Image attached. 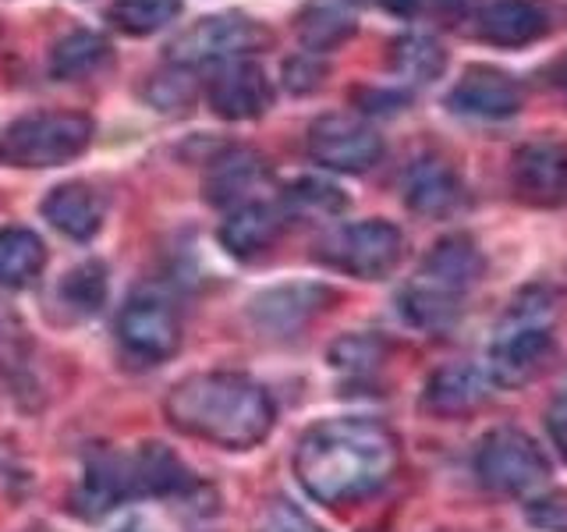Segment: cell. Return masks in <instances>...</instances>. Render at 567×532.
Returning <instances> with one entry per match:
<instances>
[{
    "label": "cell",
    "instance_id": "obj_1",
    "mask_svg": "<svg viewBox=\"0 0 567 532\" xmlns=\"http://www.w3.org/2000/svg\"><path fill=\"white\" fill-rule=\"evenodd\" d=\"M401 466V440L386 422L337 416L309 426L295 448V475L312 501L348 508L377 497Z\"/></svg>",
    "mask_w": 567,
    "mask_h": 532
},
{
    "label": "cell",
    "instance_id": "obj_2",
    "mask_svg": "<svg viewBox=\"0 0 567 532\" xmlns=\"http://www.w3.org/2000/svg\"><path fill=\"white\" fill-rule=\"evenodd\" d=\"M164 412L177 433L227 451L256 448L274 430V401L245 372H192L167 390Z\"/></svg>",
    "mask_w": 567,
    "mask_h": 532
},
{
    "label": "cell",
    "instance_id": "obj_3",
    "mask_svg": "<svg viewBox=\"0 0 567 532\" xmlns=\"http://www.w3.org/2000/svg\"><path fill=\"white\" fill-rule=\"evenodd\" d=\"M486 274V259L468 235L440 238L430 256L422 259L419 274L401 288L398 306L412 327L440 334L457 324L465 298Z\"/></svg>",
    "mask_w": 567,
    "mask_h": 532
},
{
    "label": "cell",
    "instance_id": "obj_4",
    "mask_svg": "<svg viewBox=\"0 0 567 532\" xmlns=\"http://www.w3.org/2000/svg\"><path fill=\"white\" fill-rule=\"evenodd\" d=\"M554 351V295L532 284L511 301L489 348V377L501 387H522L539 377Z\"/></svg>",
    "mask_w": 567,
    "mask_h": 532
},
{
    "label": "cell",
    "instance_id": "obj_5",
    "mask_svg": "<svg viewBox=\"0 0 567 532\" xmlns=\"http://www.w3.org/2000/svg\"><path fill=\"white\" fill-rule=\"evenodd\" d=\"M93 142V121L79 111H43L18 117L0 135V164L8 167H61L85 153Z\"/></svg>",
    "mask_w": 567,
    "mask_h": 532
},
{
    "label": "cell",
    "instance_id": "obj_6",
    "mask_svg": "<svg viewBox=\"0 0 567 532\" xmlns=\"http://www.w3.org/2000/svg\"><path fill=\"white\" fill-rule=\"evenodd\" d=\"M475 479L489 493L501 497H525L546 487L549 461L539 451V443L532 440L518 426H496L475 448Z\"/></svg>",
    "mask_w": 567,
    "mask_h": 532
},
{
    "label": "cell",
    "instance_id": "obj_7",
    "mask_svg": "<svg viewBox=\"0 0 567 532\" xmlns=\"http://www.w3.org/2000/svg\"><path fill=\"white\" fill-rule=\"evenodd\" d=\"M274 43V32L248 14H209L195 22L182 40L171 47L174 64L182 68H203V64H230L245 61L248 53H259Z\"/></svg>",
    "mask_w": 567,
    "mask_h": 532
},
{
    "label": "cell",
    "instance_id": "obj_8",
    "mask_svg": "<svg viewBox=\"0 0 567 532\" xmlns=\"http://www.w3.org/2000/svg\"><path fill=\"white\" fill-rule=\"evenodd\" d=\"M404 256V235L390 221H359L319 245V259L330 263L333 270L362 277V280H380L386 277Z\"/></svg>",
    "mask_w": 567,
    "mask_h": 532
},
{
    "label": "cell",
    "instance_id": "obj_9",
    "mask_svg": "<svg viewBox=\"0 0 567 532\" xmlns=\"http://www.w3.org/2000/svg\"><path fill=\"white\" fill-rule=\"evenodd\" d=\"M309 156L327 171L341 174H362L380 164L383 156V139L372 124L351 117V114H323L312 121L306 135Z\"/></svg>",
    "mask_w": 567,
    "mask_h": 532
},
{
    "label": "cell",
    "instance_id": "obj_10",
    "mask_svg": "<svg viewBox=\"0 0 567 532\" xmlns=\"http://www.w3.org/2000/svg\"><path fill=\"white\" fill-rule=\"evenodd\" d=\"M117 341L138 362H164L182 348V319L171 301L138 295L117 316Z\"/></svg>",
    "mask_w": 567,
    "mask_h": 532
},
{
    "label": "cell",
    "instance_id": "obj_11",
    "mask_svg": "<svg viewBox=\"0 0 567 532\" xmlns=\"http://www.w3.org/2000/svg\"><path fill=\"white\" fill-rule=\"evenodd\" d=\"M514 195L528 206L554 209L567 203V150L560 142H528L511 160Z\"/></svg>",
    "mask_w": 567,
    "mask_h": 532
},
{
    "label": "cell",
    "instance_id": "obj_12",
    "mask_svg": "<svg viewBox=\"0 0 567 532\" xmlns=\"http://www.w3.org/2000/svg\"><path fill=\"white\" fill-rule=\"evenodd\" d=\"M447 106L465 117L504 121L522 111V85L493 64H472L451 89Z\"/></svg>",
    "mask_w": 567,
    "mask_h": 532
},
{
    "label": "cell",
    "instance_id": "obj_13",
    "mask_svg": "<svg viewBox=\"0 0 567 532\" xmlns=\"http://www.w3.org/2000/svg\"><path fill=\"white\" fill-rule=\"evenodd\" d=\"M206 96L213 114L224 121H252L270 111L274 85L266 79V71L252 61H230L213 71L206 85Z\"/></svg>",
    "mask_w": 567,
    "mask_h": 532
},
{
    "label": "cell",
    "instance_id": "obj_14",
    "mask_svg": "<svg viewBox=\"0 0 567 532\" xmlns=\"http://www.w3.org/2000/svg\"><path fill=\"white\" fill-rule=\"evenodd\" d=\"M493 377L489 369L475 362H447L440 366L422 390L425 412L436 419H461L472 416L475 408H483L493 395Z\"/></svg>",
    "mask_w": 567,
    "mask_h": 532
},
{
    "label": "cell",
    "instance_id": "obj_15",
    "mask_svg": "<svg viewBox=\"0 0 567 532\" xmlns=\"http://www.w3.org/2000/svg\"><path fill=\"white\" fill-rule=\"evenodd\" d=\"M337 295L323 284H284V288L266 291L252 301V319L266 334H298L312 319L330 309Z\"/></svg>",
    "mask_w": 567,
    "mask_h": 532
},
{
    "label": "cell",
    "instance_id": "obj_16",
    "mask_svg": "<svg viewBox=\"0 0 567 532\" xmlns=\"http://www.w3.org/2000/svg\"><path fill=\"white\" fill-rule=\"evenodd\" d=\"M270 182V167L256 150H230L220 160H213V167L203 182V192L213 206L238 209L245 203H256L252 195Z\"/></svg>",
    "mask_w": 567,
    "mask_h": 532
},
{
    "label": "cell",
    "instance_id": "obj_17",
    "mask_svg": "<svg viewBox=\"0 0 567 532\" xmlns=\"http://www.w3.org/2000/svg\"><path fill=\"white\" fill-rule=\"evenodd\" d=\"M549 32V14L539 0H493L478 14V35L493 47L518 50L543 40Z\"/></svg>",
    "mask_w": 567,
    "mask_h": 532
},
{
    "label": "cell",
    "instance_id": "obj_18",
    "mask_svg": "<svg viewBox=\"0 0 567 532\" xmlns=\"http://www.w3.org/2000/svg\"><path fill=\"white\" fill-rule=\"evenodd\" d=\"M404 200L422 217H451L465 203V185L440 156H422L404 177Z\"/></svg>",
    "mask_w": 567,
    "mask_h": 532
},
{
    "label": "cell",
    "instance_id": "obj_19",
    "mask_svg": "<svg viewBox=\"0 0 567 532\" xmlns=\"http://www.w3.org/2000/svg\"><path fill=\"white\" fill-rule=\"evenodd\" d=\"M362 4L359 0H306L298 11V40L309 53H327L348 43L359 32Z\"/></svg>",
    "mask_w": 567,
    "mask_h": 532
},
{
    "label": "cell",
    "instance_id": "obj_20",
    "mask_svg": "<svg viewBox=\"0 0 567 532\" xmlns=\"http://www.w3.org/2000/svg\"><path fill=\"white\" fill-rule=\"evenodd\" d=\"M280 231H284V209L256 200L227 213V221L220 224V245L235 259H252L280 238Z\"/></svg>",
    "mask_w": 567,
    "mask_h": 532
},
{
    "label": "cell",
    "instance_id": "obj_21",
    "mask_svg": "<svg viewBox=\"0 0 567 532\" xmlns=\"http://www.w3.org/2000/svg\"><path fill=\"white\" fill-rule=\"evenodd\" d=\"M132 487H128V454L100 448L85 458V475L75 497V508L85 514H103L117 508L121 501H128Z\"/></svg>",
    "mask_w": 567,
    "mask_h": 532
},
{
    "label": "cell",
    "instance_id": "obj_22",
    "mask_svg": "<svg viewBox=\"0 0 567 532\" xmlns=\"http://www.w3.org/2000/svg\"><path fill=\"white\" fill-rule=\"evenodd\" d=\"M43 217L58 227L64 238L89 242V238H96V231L103 227V203L89 185L68 182V185H58L43 200Z\"/></svg>",
    "mask_w": 567,
    "mask_h": 532
},
{
    "label": "cell",
    "instance_id": "obj_23",
    "mask_svg": "<svg viewBox=\"0 0 567 532\" xmlns=\"http://www.w3.org/2000/svg\"><path fill=\"white\" fill-rule=\"evenodd\" d=\"M47 266V248L29 227H0V284L25 288Z\"/></svg>",
    "mask_w": 567,
    "mask_h": 532
},
{
    "label": "cell",
    "instance_id": "obj_24",
    "mask_svg": "<svg viewBox=\"0 0 567 532\" xmlns=\"http://www.w3.org/2000/svg\"><path fill=\"white\" fill-rule=\"evenodd\" d=\"M111 61V43L96 32H71L64 40L53 47L50 53V75L61 82H75V79H89Z\"/></svg>",
    "mask_w": 567,
    "mask_h": 532
},
{
    "label": "cell",
    "instance_id": "obj_25",
    "mask_svg": "<svg viewBox=\"0 0 567 532\" xmlns=\"http://www.w3.org/2000/svg\"><path fill=\"white\" fill-rule=\"evenodd\" d=\"M447 68V53L433 35L408 32L390 43V71L408 82H436Z\"/></svg>",
    "mask_w": 567,
    "mask_h": 532
},
{
    "label": "cell",
    "instance_id": "obj_26",
    "mask_svg": "<svg viewBox=\"0 0 567 532\" xmlns=\"http://www.w3.org/2000/svg\"><path fill=\"white\" fill-rule=\"evenodd\" d=\"M177 11H182V0H114L111 22L128 35H153L171 25Z\"/></svg>",
    "mask_w": 567,
    "mask_h": 532
},
{
    "label": "cell",
    "instance_id": "obj_27",
    "mask_svg": "<svg viewBox=\"0 0 567 532\" xmlns=\"http://www.w3.org/2000/svg\"><path fill=\"white\" fill-rule=\"evenodd\" d=\"M348 206V200L341 195V188H333L319 177H306V182H295L288 192H284V217H337Z\"/></svg>",
    "mask_w": 567,
    "mask_h": 532
},
{
    "label": "cell",
    "instance_id": "obj_28",
    "mask_svg": "<svg viewBox=\"0 0 567 532\" xmlns=\"http://www.w3.org/2000/svg\"><path fill=\"white\" fill-rule=\"evenodd\" d=\"M29 355H32V345H29L22 319L0 306V372L14 383V395H18V387L25 390L29 383Z\"/></svg>",
    "mask_w": 567,
    "mask_h": 532
},
{
    "label": "cell",
    "instance_id": "obj_29",
    "mask_svg": "<svg viewBox=\"0 0 567 532\" xmlns=\"http://www.w3.org/2000/svg\"><path fill=\"white\" fill-rule=\"evenodd\" d=\"M61 298L71 309L89 316L106 301V270L100 263H82L79 270H71L61 284Z\"/></svg>",
    "mask_w": 567,
    "mask_h": 532
},
{
    "label": "cell",
    "instance_id": "obj_30",
    "mask_svg": "<svg viewBox=\"0 0 567 532\" xmlns=\"http://www.w3.org/2000/svg\"><path fill=\"white\" fill-rule=\"evenodd\" d=\"M192 68H182L177 64L174 75H164V79H153L150 85V103L156 106V111H185V106H192V96H195V89H192V75H188Z\"/></svg>",
    "mask_w": 567,
    "mask_h": 532
},
{
    "label": "cell",
    "instance_id": "obj_31",
    "mask_svg": "<svg viewBox=\"0 0 567 532\" xmlns=\"http://www.w3.org/2000/svg\"><path fill=\"white\" fill-rule=\"evenodd\" d=\"M256 532H323V529H319L306 511H298L291 501H270Z\"/></svg>",
    "mask_w": 567,
    "mask_h": 532
},
{
    "label": "cell",
    "instance_id": "obj_32",
    "mask_svg": "<svg viewBox=\"0 0 567 532\" xmlns=\"http://www.w3.org/2000/svg\"><path fill=\"white\" fill-rule=\"evenodd\" d=\"M323 79H327V64L319 61L316 53H298V58L284 64V85L298 96L316 93V89L323 85Z\"/></svg>",
    "mask_w": 567,
    "mask_h": 532
},
{
    "label": "cell",
    "instance_id": "obj_33",
    "mask_svg": "<svg viewBox=\"0 0 567 532\" xmlns=\"http://www.w3.org/2000/svg\"><path fill=\"white\" fill-rule=\"evenodd\" d=\"M383 345L377 337H344L341 345L333 348V366L341 369H372L380 362Z\"/></svg>",
    "mask_w": 567,
    "mask_h": 532
},
{
    "label": "cell",
    "instance_id": "obj_34",
    "mask_svg": "<svg viewBox=\"0 0 567 532\" xmlns=\"http://www.w3.org/2000/svg\"><path fill=\"white\" fill-rule=\"evenodd\" d=\"M528 519L539 532H567V493L539 497V501L528 508Z\"/></svg>",
    "mask_w": 567,
    "mask_h": 532
},
{
    "label": "cell",
    "instance_id": "obj_35",
    "mask_svg": "<svg viewBox=\"0 0 567 532\" xmlns=\"http://www.w3.org/2000/svg\"><path fill=\"white\" fill-rule=\"evenodd\" d=\"M546 430H549V440H554V448L560 451V458L567 461V387L546 408Z\"/></svg>",
    "mask_w": 567,
    "mask_h": 532
},
{
    "label": "cell",
    "instance_id": "obj_36",
    "mask_svg": "<svg viewBox=\"0 0 567 532\" xmlns=\"http://www.w3.org/2000/svg\"><path fill=\"white\" fill-rule=\"evenodd\" d=\"M354 100L362 103V111H380V114H390V111H401L404 106V93H383V89H359Z\"/></svg>",
    "mask_w": 567,
    "mask_h": 532
},
{
    "label": "cell",
    "instance_id": "obj_37",
    "mask_svg": "<svg viewBox=\"0 0 567 532\" xmlns=\"http://www.w3.org/2000/svg\"><path fill=\"white\" fill-rule=\"evenodd\" d=\"M430 4H433V11L443 14V18H465V14L475 11L478 0H430Z\"/></svg>",
    "mask_w": 567,
    "mask_h": 532
},
{
    "label": "cell",
    "instance_id": "obj_38",
    "mask_svg": "<svg viewBox=\"0 0 567 532\" xmlns=\"http://www.w3.org/2000/svg\"><path fill=\"white\" fill-rule=\"evenodd\" d=\"M549 79H554V85L560 89L564 100H567V53L554 61V68H549Z\"/></svg>",
    "mask_w": 567,
    "mask_h": 532
},
{
    "label": "cell",
    "instance_id": "obj_39",
    "mask_svg": "<svg viewBox=\"0 0 567 532\" xmlns=\"http://www.w3.org/2000/svg\"><path fill=\"white\" fill-rule=\"evenodd\" d=\"M380 4H383L390 14H401V18H408V14H415L419 0H380Z\"/></svg>",
    "mask_w": 567,
    "mask_h": 532
},
{
    "label": "cell",
    "instance_id": "obj_40",
    "mask_svg": "<svg viewBox=\"0 0 567 532\" xmlns=\"http://www.w3.org/2000/svg\"><path fill=\"white\" fill-rule=\"evenodd\" d=\"M121 532H146V529H142V525H138V522H135V525H124V529H121Z\"/></svg>",
    "mask_w": 567,
    "mask_h": 532
}]
</instances>
